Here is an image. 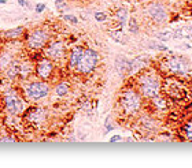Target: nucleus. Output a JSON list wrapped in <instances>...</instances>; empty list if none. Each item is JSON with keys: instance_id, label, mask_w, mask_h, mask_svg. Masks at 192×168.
Instances as JSON below:
<instances>
[{"instance_id": "nucleus-1", "label": "nucleus", "mask_w": 192, "mask_h": 168, "mask_svg": "<svg viewBox=\"0 0 192 168\" xmlns=\"http://www.w3.org/2000/svg\"><path fill=\"white\" fill-rule=\"evenodd\" d=\"M137 86H139V93L141 94V97L154 98L160 92V79L154 71H146L139 77Z\"/></svg>"}, {"instance_id": "nucleus-2", "label": "nucleus", "mask_w": 192, "mask_h": 168, "mask_svg": "<svg viewBox=\"0 0 192 168\" xmlns=\"http://www.w3.org/2000/svg\"><path fill=\"white\" fill-rule=\"evenodd\" d=\"M141 94L136 89H125L119 96V105L124 114L133 115L141 108Z\"/></svg>"}, {"instance_id": "nucleus-3", "label": "nucleus", "mask_w": 192, "mask_h": 168, "mask_svg": "<svg viewBox=\"0 0 192 168\" xmlns=\"http://www.w3.org/2000/svg\"><path fill=\"white\" fill-rule=\"evenodd\" d=\"M97 63H99V54L95 49H92V48H86V49H84L81 60L77 64L75 70L80 74H91L96 68Z\"/></svg>"}, {"instance_id": "nucleus-4", "label": "nucleus", "mask_w": 192, "mask_h": 168, "mask_svg": "<svg viewBox=\"0 0 192 168\" xmlns=\"http://www.w3.org/2000/svg\"><path fill=\"white\" fill-rule=\"evenodd\" d=\"M50 93V86L47 82L43 81H37V82H30L25 89V94L29 100L32 101H37L41 100L44 97L48 96Z\"/></svg>"}, {"instance_id": "nucleus-5", "label": "nucleus", "mask_w": 192, "mask_h": 168, "mask_svg": "<svg viewBox=\"0 0 192 168\" xmlns=\"http://www.w3.org/2000/svg\"><path fill=\"white\" fill-rule=\"evenodd\" d=\"M4 103H6L7 111L12 115L21 114V112H23V109H25V101L22 100L21 97H19V94L12 89L6 94V97H4Z\"/></svg>"}, {"instance_id": "nucleus-6", "label": "nucleus", "mask_w": 192, "mask_h": 168, "mask_svg": "<svg viewBox=\"0 0 192 168\" xmlns=\"http://www.w3.org/2000/svg\"><path fill=\"white\" fill-rule=\"evenodd\" d=\"M146 14L148 15L154 22H157V23H163V22L167 21V18H169V14H167L165 6L162 3H158V1L149 3L148 6H147Z\"/></svg>"}, {"instance_id": "nucleus-7", "label": "nucleus", "mask_w": 192, "mask_h": 168, "mask_svg": "<svg viewBox=\"0 0 192 168\" xmlns=\"http://www.w3.org/2000/svg\"><path fill=\"white\" fill-rule=\"evenodd\" d=\"M48 37L50 36L44 29H34L28 36V47L32 49H41L47 45Z\"/></svg>"}, {"instance_id": "nucleus-8", "label": "nucleus", "mask_w": 192, "mask_h": 168, "mask_svg": "<svg viewBox=\"0 0 192 168\" xmlns=\"http://www.w3.org/2000/svg\"><path fill=\"white\" fill-rule=\"evenodd\" d=\"M166 66L171 72L178 75H185L189 71V63L182 56H173L167 59Z\"/></svg>"}, {"instance_id": "nucleus-9", "label": "nucleus", "mask_w": 192, "mask_h": 168, "mask_svg": "<svg viewBox=\"0 0 192 168\" xmlns=\"http://www.w3.org/2000/svg\"><path fill=\"white\" fill-rule=\"evenodd\" d=\"M52 71H53V63L51 62V59H40L37 66H36V74L37 77L41 79H48L52 75Z\"/></svg>"}, {"instance_id": "nucleus-10", "label": "nucleus", "mask_w": 192, "mask_h": 168, "mask_svg": "<svg viewBox=\"0 0 192 168\" xmlns=\"http://www.w3.org/2000/svg\"><path fill=\"white\" fill-rule=\"evenodd\" d=\"M64 51H66L64 44L62 41H55L45 49V54L48 56V59H51V60H59V59L63 57Z\"/></svg>"}, {"instance_id": "nucleus-11", "label": "nucleus", "mask_w": 192, "mask_h": 168, "mask_svg": "<svg viewBox=\"0 0 192 168\" xmlns=\"http://www.w3.org/2000/svg\"><path fill=\"white\" fill-rule=\"evenodd\" d=\"M45 109L41 107H33L30 108L26 114V118L32 122V123H36V125H40V123H43L45 120Z\"/></svg>"}, {"instance_id": "nucleus-12", "label": "nucleus", "mask_w": 192, "mask_h": 168, "mask_svg": "<svg viewBox=\"0 0 192 168\" xmlns=\"http://www.w3.org/2000/svg\"><path fill=\"white\" fill-rule=\"evenodd\" d=\"M82 54H84V48L82 47H74L73 49H71L70 52V56H69V67L73 68V70H75V67H77V64L80 63V60H81V56Z\"/></svg>"}, {"instance_id": "nucleus-13", "label": "nucleus", "mask_w": 192, "mask_h": 168, "mask_svg": "<svg viewBox=\"0 0 192 168\" xmlns=\"http://www.w3.org/2000/svg\"><path fill=\"white\" fill-rule=\"evenodd\" d=\"M147 64V59L144 56H137L130 60V66H129V72L128 74H136L137 71L143 70Z\"/></svg>"}, {"instance_id": "nucleus-14", "label": "nucleus", "mask_w": 192, "mask_h": 168, "mask_svg": "<svg viewBox=\"0 0 192 168\" xmlns=\"http://www.w3.org/2000/svg\"><path fill=\"white\" fill-rule=\"evenodd\" d=\"M129 66H130V60L125 56H118L117 60H115V68H117V72L119 75L124 77L125 74L129 72Z\"/></svg>"}, {"instance_id": "nucleus-15", "label": "nucleus", "mask_w": 192, "mask_h": 168, "mask_svg": "<svg viewBox=\"0 0 192 168\" xmlns=\"http://www.w3.org/2000/svg\"><path fill=\"white\" fill-rule=\"evenodd\" d=\"M19 67H21V63L19 62H11L7 67V77L10 79H14L17 77H19Z\"/></svg>"}, {"instance_id": "nucleus-16", "label": "nucleus", "mask_w": 192, "mask_h": 168, "mask_svg": "<svg viewBox=\"0 0 192 168\" xmlns=\"http://www.w3.org/2000/svg\"><path fill=\"white\" fill-rule=\"evenodd\" d=\"M22 33H23V28H22V26H18V28H15V29H11V30L4 32L3 37L6 40H14V38H18Z\"/></svg>"}, {"instance_id": "nucleus-17", "label": "nucleus", "mask_w": 192, "mask_h": 168, "mask_svg": "<svg viewBox=\"0 0 192 168\" xmlns=\"http://www.w3.org/2000/svg\"><path fill=\"white\" fill-rule=\"evenodd\" d=\"M55 94L59 97H63L66 96V94L69 93V90H70V86H69L67 82H61V83H58L56 86H55Z\"/></svg>"}, {"instance_id": "nucleus-18", "label": "nucleus", "mask_w": 192, "mask_h": 168, "mask_svg": "<svg viewBox=\"0 0 192 168\" xmlns=\"http://www.w3.org/2000/svg\"><path fill=\"white\" fill-rule=\"evenodd\" d=\"M115 18L118 19L119 28H122V26L126 23V21H128V11L125 10V8H119V10L115 12Z\"/></svg>"}, {"instance_id": "nucleus-19", "label": "nucleus", "mask_w": 192, "mask_h": 168, "mask_svg": "<svg viewBox=\"0 0 192 168\" xmlns=\"http://www.w3.org/2000/svg\"><path fill=\"white\" fill-rule=\"evenodd\" d=\"M182 131H184V135H185V140L192 141V118L188 119L185 122L184 127H182Z\"/></svg>"}, {"instance_id": "nucleus-20", "label": "nucleus", "mask_w": 192, "mask_h": 168, "mask_svg": "<svg viewBox=\"0 0 192 168\" xmlns=\"http://www.w3.org/2000/svg\"><path fill=\"white\" fill-rule=\"evenodd\" d=\"M111 37L118 43H124V33H122V28H119L115 32H111Z\"/></svg>"}, {"instance_id": "nucleus-21", "label": "nucleus", "mask_w": 192, "mask_h": 168, "mask_svg": "<svg viewBox=\"0 0 192 168\" xmlns=\"http://www.w3.org/2000/svg\"><path fill=\"white\" fill-rule=\"evenodd\" d=\"M129 32L133 33V34H136V33L139 32V25H137V21H136L135 18H130L129 19Z\"/></svg>"}, {"instance_id": "nucleus-22", "label": "nucleus", "mask_w": 192, "mask_h": 168, "mask_svg": "<svg viewBox=\"0 0 192 168\" xmlns=\"http://www.w3.org/2000/svg\"><path fill=\"white\" fill-rule=\"evenodd\" d=\"M55 7H56V10L58 11H64L66 8H67V4H66V1L64 0H56L55 1Z\"/></svg>"}, {"instance_id": "nucleus-23", "label": "nucleus", "mask_w": 192, "mask_h": 168, "mask_svg": "<svg viewBox=\"0 0 192 168\" xmlns=\"http://www.w3.org/2000/svg\"><path fill=\"white\" fill-rule=\"evenodd\" d=\"M62 18H63L64 21H67V22H70V23H73V25H77V23H78V19H77V17H74V15L66 14V15H62Z\"/></svg>"}, {"instance_id": "nucleus-24", "label": "nucleus", "mask_w": 192, "mask_h": 168, "mask_svg": "<svg viewBox=\"0 0 192 168\" xmlns=\"http://www.w3.org/2000/svg\"><path fill=\"white\" fill-rule=\"evenodd\" d=\"M158 38L159 40H162V41H167V40H170L171 37V32H169V30H167V32H163V33H159V34H158Z\"/></svg>"}, {"instance_id": "nucleus-25", "label": "nucleus", "mask_w": 192, "mask_h": 168, "mask_svg": "<svg viewBox=\"0 0 192 168\" xmlns=\"http://www.w3.org/2000/svg\"><path fill=\"white\" fill-rule=\"evenodd\" d=\"M95 19L97 22H104L107 19V14H104V12H96V14H95Z\"/></svg>"}, {"instance_id": "nucleus-26", "label": "nucleus", "mask_w": 192, "mask_h": 168, "mask_svg": "<svg viewBox=\"0 0 192 168\" xmlns=\"http://www.w3.org/2000/svg\"><path fill=\"white\" fill-rule=\"evenodd\" d=\"M34 10H36V12H37V14H41V12L45 10V4H44V3H37V4H36Z\"/></svg>"}, {"instance_id": "nucleus-27", "label": "nucleus", "mask_w": 192, "mask_h": 168, "mask_svg": "<svg viewBox=\"0 0 192 168\" xmlns=\"http://www.w3.org/2000/svg\"><path fill=\"white\" fill-rule=\"evenodd\" d=\"M104 126H106V133L111 131V130L114 129L113 125H110V116H107V118H106V123H104Z\"/></svg>"}, {"instance_id": "nucleus-28", "label": "nucleus", "mask_w": 192, "mask_h": 168, "mask_svg": "<svg viewBox=\"0 0 192 168\" xmlns=\"http://www.w3.org/2000/svg\"><path fill=\"white\" fill-rule=\"evenodd\" d=\"M151 48H155V49H159V51H167V47H165L162 44H154V47Z\"/></svg>"}, {"instance_id": "nucleus-29", "label": "nucleus", "mask_w": 192, "mask_h": 168, "mask_svg": "<svg viewBox=\"0 0 192 168\" xmlns=\"http://www.w3.org/2000/svg\"><path fill=\"white\" fill-rule=\"evenodd\" d=\"M121 140H122V137L119 135V134H117V135H113V137H111V138H110V142L111 143H113V142H118V141H121Z\"/></svg>"}, {"instance_id": "nucleus-30", "label": "nucleus", "mask_w": 192, "mask_h": 168, "mask_svg": "<svg viewBox=\"0 0 192 168\" xmlns=\"http://www.w3.org/2000/svg\"><path fill=\"white\" fill-rule=\"evenodd\" d=\"M18 3H19V6H21V7H30L26 0H18Z\"/></svg>"}, {"instance_id": "nucleus-31", "label": "nucleus", "mask_w": 192, "mask_h": 168, "mask_svg": "<svg viewBox=\"0 0 192 168\" xmlns=\"http://www.w3.org/2000/svg\"><path fill=\"white\" fill-rule=\"evenodd\" d=\"M0 141H1V142H14V138H11V137H10V138H8V137H6V138H0Z\"/></svg>"}, {"instance_id": "nucleus-32", "label": "nucleus", "mask_w": 192, "mask_h": 168, "mask_svg": "<svg viewBox=\"0 0 192 168\" xmlns=\"http://www.w3.org/2000/svg\"><path fill=\"white\" fill-rule=\"evenodd\" d=\"M6 3V0H0V4H4Z\"/></svg>"}, {"instance_id": "nucleus-33", "label": "nucleus", "mask_w": 192, "mask_h": 168, "mask_svg": "<svg viewBox=\"0 0 192 168\" xmlns=\"http://www.w3.org/2000/svg\"><path fill=\"white\" fill-rule=\"evenodd\" d=\"M191 64H192V62H191Z\"/></svg>"}]
</instances>
